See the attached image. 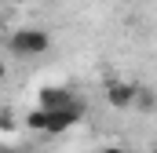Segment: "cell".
<instances>
[{"mask_svg": "<svg viewBox=\"0 0 157 153\" xmlns=\"http://www.w3.org/2000/svg\"><path fill=\"white\" fill-rule=\"evenodd\" d=\"M51 47V33L48 29H37V26H26V29H15L7 37V51L15 58H37Z\"/></svg>", "mask_w": 157, "mask_h": 153, "instance_id": "1", "label": "cell"}, {"mask_svg": "<svg viewBox=\"0 0 157 153\" xmlns=\"http://www.w3.org/2000/svg\"><path fill=\"white\" fill-rule=\"evenodd\" d=\"M135 91H139L135 80H121V76H110L106 80V102L113 110H132L135 106Z\"/></svg>", "mask_w": 157, "mask_h": 153, "instance_id": "2", "label": "cell"}, {"mask_svg": "<svg viewBox=\"0 0 157 153\" xmlns=\"http://www.w3.org/2000/svg\"><path fill=\"white\" fill-rule=\"evenodd\" d=\"M70 102H80V99H73L66 88H44V91H40V106H48V110H55V106H70Z\"/></svg>", "mask_w": 157, "mask_h": 153, "instance_id": "3", "label": "cell"}, {"mask_svg": "<svg viewBox=\"0 0 157 153\" xmlns=\"http://www.w3.org/2000/svg\"><path fill=\"white\" fill-rule=\"evenodd\" d=\"M132 110H139V113H154V110H157V91H150V88L139 84V91H135V106H132Z\"/></svg>", "mask_w": 157, "mask_h": 153, "instance_id": "4", "label": "cell"}, {"mask_svg": "<svg viewBox=\"0 0 157 153\" xmlns=\"http://www.w3.org/2000/svg\"><path fill=\"white\" fill-rule=\"evenodd\" d=\"M15 124H18V120H15V117L7 113V110L0 113V131H15Z\"/></svg>", "mask_w": 157, "mask_h": 153, "instance_id": "5", "label": "cell"}, {"mask_svg": "<svg viewBox=\"0 0 157 153\" xmlns=\"http://www.w3.org/2000/svg\"><path fill=\"white\" fill-rule=\"evenodd\" d=\"M102 153H124V150H121V146H106Z\"/></svg>", "mask_w": 157, "mask_h": 153, "instance_id": "6", "label": "cell"}, {"mask_svg": "<svg viewBox=\"0 0 157 153\" xmlns=\"http://www.w3.org/2000/svg\"><path fill=\"white\" fill-rule=\"evenodd\" d=\"M4 76H7V66H4V58H0V80H4Z\"/></svg>", "mask_w": 157, "mask_h": 153, "instance_id": "7", "label": "cell"}, {"mask_svg": "<svg viewBox=\"0 0 157 153\" xmlns=\"http://www.w3.org/2000/svg\"><path fill=\"white\" fill-rule=\"evenodd\" d=\"M0 153H18V150H11V146H0Z\"/></svg>", "mask_w": 157, "mask_h": 153, "instance_id": "8", "label": "cell"}, {"mask_svg": "<svg viewBox=\"0 0 157 153\" xmlns=\"http://www.w3.org/2000/svg\"><path fill=\"white\" fill-rule=\"evenodd\" d=\"M0 33H4V18H0Z\"/></svg>", "mask_w": 157, "mask_h": 153, "instance_id": "9", "label": "cell"}, {"mask_svg": "<svg viewBox=\"0 0 157 153\" xmlns=\"http://www.w3.org/2000/svg\"><path fill=\"white\" fill-rule=\"evenodd\" d=\"M154 153H157V146H154Z\"/></svg>", "mask_w": 157, "mask_h": 153, "instance_id": "10", "label": "cell"}]
</instances>
